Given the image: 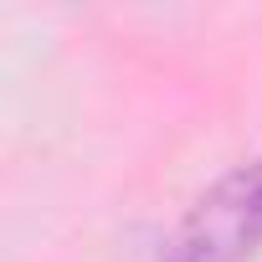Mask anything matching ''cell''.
Here are the masks:
<instances>
[{"label":"cell","mask_w":262,"mask_h":262,"mask_svg":"<svg viewBox=\"0 0 262 262\" xmlns=\"http://www.w3.org/2000/svg\"><path fill=\"white\" fill-rule=\"evenodd\" d=\"M262 252V160L226 170L165 242V262H247Z\"/></svg>","instance_id":"1"}]
</instances>
